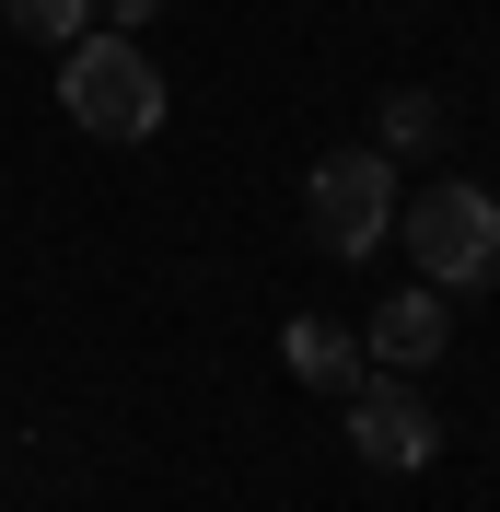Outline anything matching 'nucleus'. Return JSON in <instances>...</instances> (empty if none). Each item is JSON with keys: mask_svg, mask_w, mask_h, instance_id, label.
<instances>
[{"mask_svg": "<svg viewBox=\"0 0 500 512\" xmlns=\"http://www.w3.org/2000/svg\"><path fill=\"white\" fill-rule=\"evenodd\" d=\"M431 140H442V94H419V82L384 94V140H373V152H431Z\"/></svg>", "mask_w": 500, "mask_h": 512, "instance_id": "6e6552de", "label": "nucleus"}, {"mask_svg": "<svg viewBox=\"0 0 500 512\" xmlns=\"http://www.w3.org/2000/svg\"><path fill=\"white\" fill-rule=\"evenodd\" d=\"M454 350V291H396V303H373V338H361V361L373 373H431V361Z\"/></svg>", "mask_w": 500, "mask_h": 512, "instance_id": "39448f33", "label": "nucleus"}, {"mask_svg": "<svg viewBox=\"0 0 500 512\" xmlns=\"http://www.w3.org/2000/svg\"><path fill=\"white\" fill-rule=\"evenodd\" d=\"M94 24L105 35H140V24H163V0H94Z\"/></svg>", "mask_w": 500, "mask_h": 512, "instance_id": "1a4fd4ad", "label": "nucleus"}, {"mask_svg": "<svg viewBox=\"0 0 500 512\" xmlns=\"http://www.w3.org/2000/svg\"><path fill=\"white\" fill-rule=\"evenodd\" d=\"M59 105L82 128H94V140H152L163 128V70H152V47H140V35H105V24H82L59 47Z\"/></svg>", "mask_w": 500, "mask_h": 512, "instance_id": "f257e3e1", "label": "nucleus"}, {"mask_svg": "<svg viewBox=\"0 0 500 512\" xmlns=\"http://www.w3.org/2000/svg\"><path fill=\"white\" fill-rule=\"evenodd\" d=\"M280 361H291V373L314 384V396H349V384L373 373V361H361V338H349L338 315H291V338H280Z\"/></svg>", "mask_w": 500, "mask_h": 512, "instance_id": "423d86ee", "label": "nucleus"}, {"mask_svg": "<svg viewBox=\"0 0 500 512\" xmlns=\"http://www.w3.org/2000/svg\"><path fill=\"white\" fill-rule=\"evenodd\" d=\"M349 454H361V466H384V478H419V466L442 454L431 396H419L407 373H361V384H349Z\"/></svg>", "mask_w": 500, "mask_h": 512, "instance_id": "20e7f679", "label": "nucleus"}, {"mask_svg": "<svg viewBox=\"0 0 500 512\" xmlns=\"http://www.w3.org/2000/svg\"><path fill=\"white\" fill-rule=\"evenodd\" d=\"M396 233H407V256H419V280H431V291H489V280H500V198L466 187V175L396 198Z\"/></svg>", "mask_w": 500, "mask_h": 512, "instance_id": "f03ea898", "label": "nucleus"}, {"mask_svg": "<svg viewBox=\"0 0 500 512\" xmlns=\"http://www.w3.org/2000/svg\"><path fill=\"white\" fill-rule=\"evenodd\" d=\"M396 152H373V140H361V152H326L303 175V222H314V245L326 256H373L384 233H396Z\"/></svg>", "mask_w": 500, "mask_h": 512, "instance_id": "7ed1b4c3", "label": "nucleus"}, {"mask_svg": "<svg viewBox=\"0 0 500 512\" xmlns=\"http://www.w3.org/2000/svg\"><path fill=\"white\" fill-rule=\"evenodd\" d=\"M0 24L24 35V47H70V35L94 24V0H0Z\"/></svg>", "mask_w": 500, "mask_h": 512, "instance_id": "0eeeda50", "label": "nucleus"}]
</instances>
